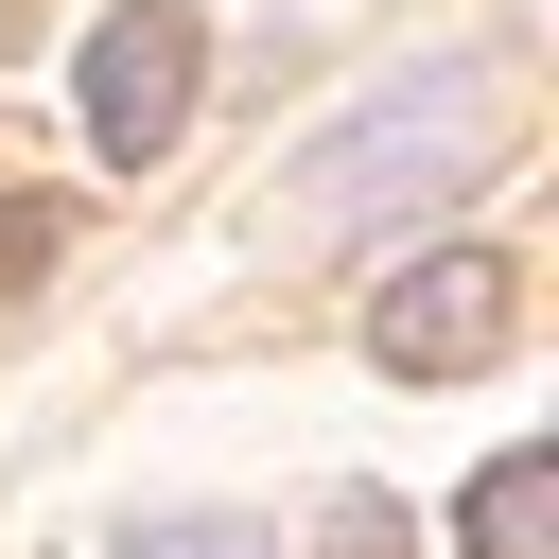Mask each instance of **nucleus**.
Segmentation results:
<instances>
[{
    "mask_svg": "<svg viewBox=\"0 0 559 559\" xmlns=\"http://www.w3.org/2000/svg\"><path fill=\"white\" fill-rule=\"evenodd\" d=\"M489 122H507V70H489V52H437L419 87H367V105H349V122H332V140L280 175V210H262V227H280V245H349V227H402L419 192H472V175L507 157Z\"/></svg>",
    "mask_w": 559,
    "mask_h": 559,
    "instance_id": "obj_1",
    "label": "nucleus"
},
{
    "mask_svg": "<svg viewBox=\"0 0 559 559\" xmlns=\"http://www.w3.org/2000/svg\"><path fill=\"white\" fill-rule=\"evenodd\" d=\"M192 87H210L192 0H105V17H87V157H105V175H157L175 122H192Z\"/></svg>",
    "mask_w": 559,
    "mask_h": 559,
    "instance_id": "obj_2",
    "label": "nucleus"
},
{
    "mask_svg": "<svg viewBox=\"0 0 559 559\" xmlns=\"http://www.w3.org/2000/svg\"><path fill=\"white\" fill-rule=\"evenodd\" d=\"M507 314H524V280H507L489 245H419V262L367 297V349H384L402 384H472V367L507 349Z\"/></svg>",
    "mask_w": 559,
    "mask_h": 559,
    "instance_id": "obj_3",
    "label": "nucleus"
},
{
    "mask_svg": "<svg viewBox=\"0 0 559 559\" xmlns=\"http://www.w3.org/2000/svg\"><path fill=\"white\" fill-rule=\"evenodd\" d=\"M542 524H559V454L524 437V454H489V472H472L454 542H472V559H542Z\"/></svg>",
    "mask_w": 559,
    "mask_h": 559,
    "instance_id": "obj_4",
    "label": "nucleus"
},
{
    "mask_svg": "<svg viewBox=\"0 0 559 559\" xmlns=\"http://www.w3.org/2000/svg\"><path fill=\"white\" fill-rule=\"evenodd\" d=\"M122 559H280V524H245V507H157V524H122Z\"/></svg>",
    "mask_w": 559,
    "mask_h": 559,
    "instance_id": "obj_5",
    "label": "nucleus"
},
{
    "mask_svg": "<svg viewBox=\"0 0 559 559\" xmlns=\"http://www.w3.org/2000/svg\"><path fill=\"white\" fill-rule=\"evenodd\" d=\"M52 245H70V210H52V192H0V297H35Z\"/></svg>",
    "mask_w": 559,
    "mask_h": 559,
    "instance_id": "obj_6",
    "label": "nucleus"
},
{
    "mask_svg": "<svg viewBox=\"0 0 559 559\" xmlns=\"http://www.w3.org/2000/svg\"><path fill=\"white\" fill-rule=\"evenodd\" d=\"M332 559H402V507H384V489H349V507H332Z\"/></svg>",
    "mask_w": 559,
    "mask_h": 559,
    "instance_id": "obj_7",
    "label": "nucleus"
},
{
    "mask_svg": "<svg viewBox=\"0 0 559 559\" xmlns=\"http://www.w3.org/2000/svg\"><path fill=\"white\" fill-rule=\"evenodd\" d=\"M17 17H35V0H0V52H17Z\"/></svg>",
    "mask_w": 559,
    "mask_h": 559,
    "instance_id": "obj_8",
    "label": "nucleus"
}]
</instances>
